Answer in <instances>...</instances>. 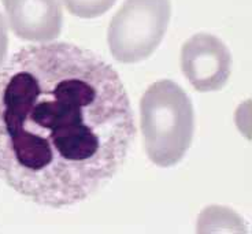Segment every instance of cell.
Returning <instances> with one entry per match:
<instances>
[{
    "label": "cell",
    "instance_id": "277c9868",
    "mask_svg": "<svg viewBox=\"0 0 252 234\" xmlns=\"http://www.w3.org/2000/svg\"><path fill=\"white\" fill-rule=\"evenodd\" d=\"M181 69L189 84L199 92L220 90L232 73L227 47L210 33H197L181 50Z\"/></svg>",
    "mask_w": 252,
    "mask_h": 234
},
{
    "label": "cell",
    "instance_id": "8992f818",
    "mask_svg": "<svg viewBox=\"0 0 252 234\" xmlns=\"http://www.w3.org/2000/svg\"><path fill=\"white\" fill-rule=\"evenodd\" d=\"M117 0H62L67 11L80 18H96L106 14Z\"/></svg>",
    "mask_w": 252,
    "mask_h": 234
},
{
    "label": "cell",
    "instance_id": "52a82bcc",
    "mask_svg": "<svg viewBox=\"0 0 252 234\" xmlns=\"http://www.w3.org/2000/svg\"><path fill=\"white\" fill-rule=\"evenodd\" d=\"M7 50H8V33H7L6 21L0 14V67L6 59Z\"/></svg>",
    "mask_w": 252,
    "mask_h": 234
},
{
    "label": "cell",
    "instance_id": "6da1fadb",
    "mask_svg": "<svg viewBox=\"0 0 252 234\" xmlns=\"http://www.w3.org/2000/svg\"><path fill=\"white\" fill-rule=\"evenodd\" d=\"M134 137L125 87L94 52L29 45L0 70V179L28 200H88L120 173Z\"/></svg>",
    "mask_w": 252,
    "mask_h": 234
},
{
    "label": "cell",
    "instance_id": "5b68a950",
    "mask_svg": "<svg viewBox=\"0 0 252 234\" xmlns=\"http://www.w3.org/2000/svg\"><path fill=\"white\" fill-rule=\"evenodd\" d=\"M8 24L17 37L50 43L61 34L63 14L59 0H1Z\"/></svg>",
    "mask_w": 252,
    "mask_h": 234
},
{
    "label": "cell",
    "instance_id": "3957f363",
    "mask_svg": "<svg viewBox=\"0 0 252 234\" xmlns=\"http://www.w3.org/2000/svg\"><path fill=\"white\" fill-rule=\"evenodd\" d=\"M170 14V0H126L108 26L114 59L136 63L151 57L166 33Z\"/></svg>",
    "mask_w": 252,
    "mask_h": 234
},
{
    "label": "cell",
    "instance_id": "7a4b0ae2",
    "mask_svg": "<svg viewBox=\"0 0 252 234\" xmlns=\"http://www.w3.org/2000/svg\"><path fill=\"white\" fill-rule=\"evenodd\" d=\"M140 123L148 158L159 167H171L184 158L192 143V103L180 85L170 80L158 81L141 97Z\"/></svg>",
    "mask_w": 252,
    "mask_h": 234
}]
</instances>
